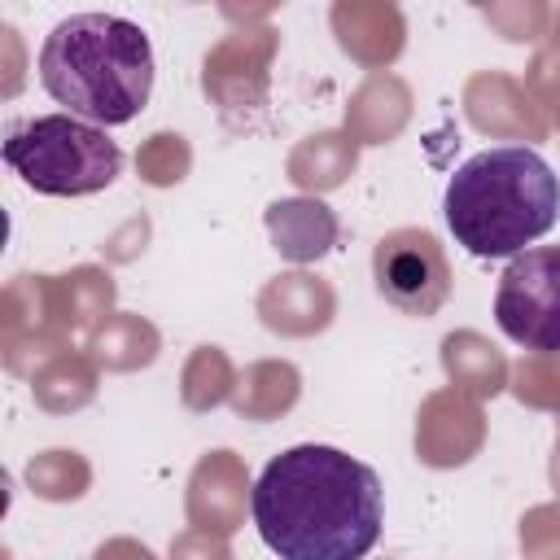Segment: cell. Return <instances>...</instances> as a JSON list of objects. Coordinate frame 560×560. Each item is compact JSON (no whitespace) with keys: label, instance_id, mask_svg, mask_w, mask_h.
Masks as SVG:
<instances>
[{"label":"cell","instance_id":"1","mask_svg":"<svg viewBox=\"0 0 560 560\" xmlns=\"http://www.w3.org/2000/svg\"><path fill=\"white\" fill-rule=\"evenodd\" d=\"M249 512L280 560H363L385 525V490L363 459L302 442L258 472Z\"/></svg>","mask_w":560,"mask_h":560},{"label":"cell","instance_id":"2","mask_svg":"<svg viewBox=\"0 0 560 560\" xmlns=\"http://www.w3.org/2000/svg\"><path fill=\"white\" fill-rule=\"evenodd\" d=\"M442 214L468 254L516 258L556 228L560 175L529 144L481 149L446 179Z\"/></svg>","mask_w":560,"mask_h":560},{"label":"cell","instance_id":"3","mask_svg":"<svg viewBox=\"0 0 560 560\" xmlns=\"http://www.w3.org/2000/svg\"><path fill=\"white\" fill-rule=\"evenodd\" d=\"M39 83L74 118L96 127L131 122L153 92L149 35L114 13H70L39 48Z\"/></svg>","mask_w":560,"mask_h":560},{"label":"cell","instance_id":"4","mask_svg":"<svg viewBox=\"0 0 560 560\" xmlns=\"http://www.w3.org/2000/svg\"><path fill=\"white\" fill-rule=\"evenodd\" d=\"M4 162L13 175H22L26 188L44 197H88L118 179L122 149L96 122L74 114H44L9 131Z\"/></svg>","mask_w":560,"mask_h":560},{"label":"cell","instance_id":"5","mask_svg":"<svg viewBox=\"0 0 560 560\" xmlns=\"http://www.w3.org/2000/svg\"><path fill=\"white\" fill-rule=\"evenodd\" d=\"M494 324L525 350H560V245H529L503 267Z\"/></svg>","mask_w":560,"mask_h":560},{"label":"cell","instance_id":"6","mask_svg":"<svg viewBox=\"0 0 560 560\" xmlns=\"http://www.w3.org/2000/svg\"><path fill=\"white\" fill-rule=\"evenodd\" d=\"M376 293L402 315H433L451 293V267L442 245L420 228H398L376 245L372 258Z\"/></svg>","mask_w":560,"mask_h":560}]
</instances>
